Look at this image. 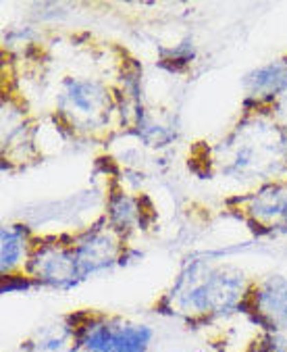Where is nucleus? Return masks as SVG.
<instances>
[{
  "label": "nucleus",
  "mask_w": 287,
  "mask_h": 352,
  "mask_svg": "<svg viewBox=\"0 0 287 352\" xmlns=\"http://www.w3.org/2000/svg\"><path fill=\"white\" fill-rule=\"evenodd\" d=\"M244 294L242 275H225L223 271H204L196 275L192 271L173 290L169 313L190 323H210L231 309H240Z\"/></svg>",
  "instance_id": "1"
},
{
  "label": "nucleus",
  "mask_w": 287,
  "mask_h": 352,
  "mask_svg": "<svg viewBox=\"0 0 287 352\" xmlns=\"http://www.w3.org/2000/svg\"><path fill=\"white\" fill-rule=\"evenodd\" d=\"M71 350L78 352H148L152 329L119 315L82 311L65 319Z\"/></svg>",
  "instance_id": "2"
},
{
  "label": "nucleus",
  "mask_w": 287,
  "mask_h": 352,
  "mask_svg": "<svg viewBox=\"0 0 287 352\" xmlns=\"http://www.w3.org/2000/svg\"><path fill=\"white\" fill-rule=\"evenodd\" d=\"M238 311L246 313L262 331L287 333V281L271 279L246 290Z\"/></svg>",
  "instance_id": "3"
},
{
  "label": "nucleus",
  "mask_w": 287,
  "mask_h": 352,
  "mask_svg": "<svg viewBox=\"0 0 287 352\" xmlns=\"http://www.w3.org/2000/svg\"><path fill=\"white\" fill-rule=\"evenodd\" d=\"M285 82H287V67L281 63L271 65L256 74V88H264L266 92H271V84H273V90H279Z\"/></svg>",
  "instance_id": "4"
},
{
  "label": "nucleus",
  "mask_w": 287,
  "mask_h": 352,
  "mask_svg": "<svg viewBox=\"0 0 287 352\" xmlns=\"http://www.w3.org/2000/svg\"><path fill=\"white\" fill-rule=\"evenodd\" d=\"M19 250H21V242L15 234H7L5 232V238H3V269H11L17 258H19Z\"/></svg>",
  "instance_id": "5"
}]
</instances>
